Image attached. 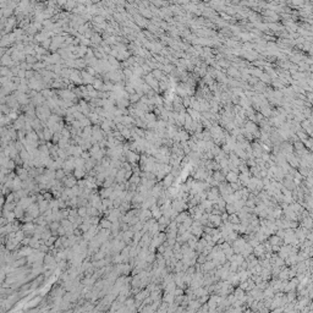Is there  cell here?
Returning <instances> with one entry per match:
<instances>
[{
    "label": "cell",
    "instance_id": "7a4b0ae2",
    "mask_svg": "<svg viewBox=\"0 0 313 313\" xmlns=\"http://www.w3.org/2000/svg\"><path fill=\"white\" fill-rule=\"evenodd\" d=\"M62 182L65 184V186L66 187H72L75 185H77V179L75 178V176H65V178L62 179Z\"/></svg>",
    "mask_w": 313,
    "mask_h": 313
},
{
    "label": "cell",
    "instance_id": "3957f363",
    "mask_svg": "<svg viewBox=\"0 0 313 313\" xmlns=\"http://www.w3.org/2000/svg\"><path fill=\"white\" fill-rule=\"evenodd\" d=\"M38 208H39L40 214H43L44 212L49 208V201H46V199H42V201H39V202H38Z\"/></svg>",
    "mask_w": 313,
    "mask_h": 313
},
{
    "label": "cell",
    "instance_id": "277c9868",
    "mask_svg": "<svg viewBox=\"0 0 313 313\" xmlns=\"http://www.w3.org/2000/svg\"><path fill=\"white\" fill-rule=\"evenodd\" d=\"M213 178H214L217 181H219V182L226 181V180H225V174H224L221 170H215V171H213Z\"/></svg>",
    "mask_w": 313,
    "mask_h": 313
},
{
    "label": "cell",
    "instance_id": "9c48e42d",
    "mask_svg": "<svg viewBox=\"0 0 313 313\" xmlns=\"http://www.w3.org/2000/svg\"><path fill=\"white\" fill-rule=\"evenodd\" d=\"M56 234H59V236H65V234H66V230H65V228L62 225H60L58 228L56 230Z\"/></svg>",
    "mask_w": 313,
    "mask_h": 313
},
{
    "label": "cell",
    "instance_id": "ba28073f",
    "mask_svg": "<svg viewBox=\"0 0 313 313\" xmlns=\"http://www.w3.org/2000/svg\"><path fill=\"white\" fill-rule=\"evenodd\" d=\"M99 225H100V228H103V229H110L111 228V221L105 218V219L99 220Z\"/></svg>",
    "mask_w": 313,
    "mask_h": 313
},
{
    "label": "cell",
    "instance_id": "52a82bcc",
    "mask_svg": "<svg viewBox=\"0 0 313 313\" xmlns=\"http://www.w3.org/2000/svg\"><path fill=\"white\" fill-rule=\"evenodd\" d=\"M228 221L231 223V224H240V219L236 213H232V214H229L228 217Z\"/></svg>",
    "mask_w": 313,
    "mask_h": 313
},
{
    "label": "cell",
    "instance_id": "30bf717a",
    "mask_svg": "<svg viewBox=\"0 0 313 313\" xmlns=\"http://www.w3.org/2000/svg\"><path fill=\"white\" fill-rule=\"evenodd\" d=\"M1 215H3V212H1V210H0V217H1Z\"/></svg>",
    "mask_w": 313,
    "mask_h": 313
},
{
    "label": "cell",
    "instance_id": "8992f818",
    "mask_svg": "<svg viewBox=\"0 0 313 313\" xmlns=\"http://www.w3.org/2000/svg\"><path fill=\"white\" fill-rule=\"evenodd\" d=\"M77 215L82 217L85 219V218L88 215L87 214V205H80L78 208H77Z\"/></svg>",
    "mask_w": 313,
    "mask_h": 313
},
{
    "label": "cell",
    "instance_id": "5b68a950",
    "mask_svg": "<svg viewBox=\"0 0 313 313\" xmlns=\"http://www.w3.org/2000/svg\"><path fill=\"white\" fill-rule=\"evenodd\" d=\"M225 180H226V182H236L239 180L237 174H235L234 171H229V173L225 175Z\"/></svg>",
    "mask_w": 313,
    "mask_h": 313
},
{
    "label": "cell",
    "instance_id": "6da1fadb",
    "mask_svg": "<svg viewBox=\"0 0 313 313\" xmlns=\"http://www.w3.org/2000/svg\"><path fill=\"white\" fill-rule=\"evenodd\" d=\"M175 176L171 174V173H169V174H167L163 178V180H162V184H163V187L164 188H168V187H170L171 185L174 184V181H175Z\"/></svg>",
    "mask_w": 313,
    "mask_h": 313
}]
</instances>
